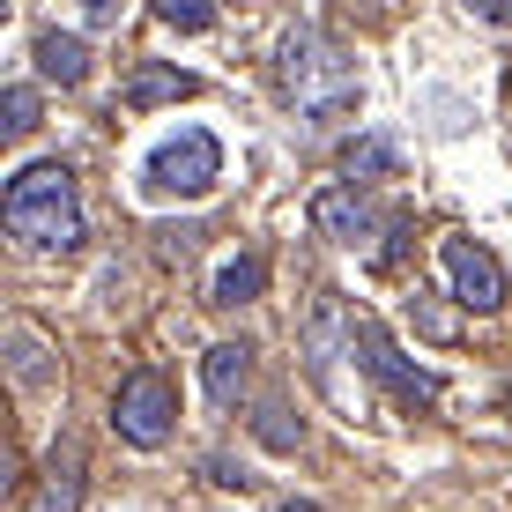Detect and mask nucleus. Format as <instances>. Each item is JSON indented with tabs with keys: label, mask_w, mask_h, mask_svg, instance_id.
I'll list each match as a JSON object with an SVG mask.
<instances>
[{
	"label": "nucleus",
	"mask_w": 512,
	"mask_h": 512,
	"mask_svg": "<svg viewBox=\"0 0 512 512\" xmlns=\"http://www.w3.org/2000/svg\"><path fill=\"white\" fill-rule=\"evenodd\" d=\"M282 97H290L312 127L349 119V112H357V97H364L357 60H349L334 38H320V30H290V38H282Z\"/></svg>",
	"instance_id": "f257e3e1"
},
{
	"label": "nucleus",
	"mask_w": 512,
	"mask_h": 512,
	"mask_svg": "<svg viewBox=\"0 0 512 512\" xmlns=\"http://www.w3.org/2000/svg\"><path fill=\"white\" fill-rule=\"evenodd\" d=\"M8 231L30 245V253H67L82 245V201H75V171L67 164H23L8 179V201H0Z\"/></svg>",
	"instance_id": "f03ea898"
},
{
	"label": "nucleus",
	"mask_w": 512,
	"mask_h": 512,
	"mask_svg": "<svg viewBox=\"0 0 512 512\" xmlns=\"http://www.w3.org/2000/svg\"><path fill=\"white\" fill-rule=\"evenodd\" d=\"M216 179H223V141L208 127H179L141 164V193H156V201H201V193H216Z\"/></svg>",
	"instance_id": "7ed1b4c3"
},
{
	"label": "nucleus",
	"mask_w": 512,
	"mask_h": 512,
	"mask_svg": "<svg viewBox=\"0 0 512 512\" xmlns=\"http://www.w3.org/2000/svg\"><path fill=\"white\" fill-rule=\"evenodd\" d=\"M171 423H179V394H171V379L164 372H127L119 379V394H112V431L127 438V446H141V453H156L171 438Z\"/></svg>",
	"instance_id": "20e7f679"
},
{
	"label": "nucleus",
	"mask_w": 512,
	"mask_h": 512,
	"mask_svg": "<svg viewBox=\"0 0 512 512\" xmlns=\"http://www.w3.org/2000/svg\"><path fill=\"white\" fill-rule=\"evenodd\" d=\"M297 349H305V372L320 394L342 401V379H334V364H342V349H357V312L342 305L334 290H320L305 305V327H297Z\"/></svg>",
	"instance_id": "39448f33"
},
{
	"label": "nucleus",
	"mask_w": 512,
	"mask_h": 512,
	"mask_svg": "<svg viewBox=\"0 0 512 512\" xmlns=\"http://www.w3.org/2000/svg\"><path fill=\"white\" fill-rule=\"evenodd\" d=\"M349 357L364 364V379H379L386 394H394V401H409V409L438 401V379L423 372L416 357H401V342H394V334H386V327L372 320V312H357V349H349Z\"/></svg>",
	"instance_id": "423d86ee"
},
{
	"label": "nucleus",
	"mask_w": 512,
	"mask_h": 512,
	"mask_svg": "<svg viewBox=\"0 0 512 512\" xmlns=\"http://www.w3.org/2000/svg\"><path fill=\"white\" fill-rule=\"evenodd\" d=\"M438 260H446V282H453V297H461L468 312H498V305H505V268H498V253H490V245L446 238V245H438Z\"/></svg>",
	"instance_id": "0eeeda50"
},
{
	"label": "nucleus",
	"mask_w": 512,
	"mask_h": 512,
	"mask_svg": "<svg viewBox=\"0 0 512 512\" xmlns=\"http://www.w3.org/2000/svg\"><path fill=\"white\" fill-rule=\"evenodd\" d=\"M312 231L334 238V245H364L379 231V216H372V201H364L357 186H320L312 193Z\"/></svg>",
	"instance_id": "6e6552de"
},
{
	"label": "nucleus",
	"mask_w": 512,
	"mask_h": 512,
	"mask_svg": "<svg viewBox=\"0 0 512 512\" xmlns=\"http://www.w3.org/2000/svg\"><path fill=\"white\" fill-rule=\"evenodd\" d=\"M0 349H8V372L23 394H45L52 379H60V357H52V342L30 320H8V334H0Z\"/></svg>",
	"instance_id": "1a4fd4ad"
},
{
	"label": "nucleus",
	"mask_w": 512,
	"mask_h": 512,
	"mask_svg": "<svg viewBox=\"0 0 512 512\" xmlns=\"http://www.w3.org/2000/svg\"><path fill=\"white\" fill-rule=\"evenodd\" d=\"M38 75L60 82V90L90 82V38H75V30H38Z\"/></svg>",
	"instance_id": "9d476101"
},
{
	"label": "nucleus",
	"mask_w": 512,
	"mask_h": 512,
	"mask_svg": "<svg viewBox=\"0 0 512 512\" xmlns=\"http://www.w3.org/2000/svg\"><path fill=\"white\" fill-rule=\"evenodd\" d=\"M245 379H253V349H245V342H216L201 357V386H208L216 409H231V401L245 394Z\"/></svg>",
	"instance_id": "9b49d317"
},
{
	"label": "nucleus",
	"mask_w": 512,
	"mask_h": 512,
	"mask_svg": "<svg viewBox=\"0 0 512 512\" xmlns=\"http://www.w3.org/2000/svg\"><path fill=\"white\" fill-rule=\"evenodd\" d=\"M82 505V446L60 438L45 461V483H38V512H75Z\"/></svg>",
	"instance_id": "f8f14e48"
},
{
	"label": "nucleus",
	"mask_w": 512,
	"mask_h": 512,
	"mask_svg": "<svg viewBox=\"0 0 512 512\" xmlns=\"http://www.w3.org/2000/svg\"><path fill=\"white\" fill-rule=\"evenodd\" d=\"M201 82L186 75V67H134V82H127V104L134 112H149V104H179V97H193Z\"/></svg>",
	"instance_id": "ddd939ff"
},
{
	"label": "nucleus",
	"mask_w": 512,
	"mask_h": 512,
	"mask_svg": "<svg viewBox=\"0 0 512 512\" xmlns=\"http://www.w3.org/2000/svg\"><path fill=\"white\" fill-rule=\"evenodd\" d=\"M268 290V260H223L216 268V282H208V305H253V297Z\"/></svg>",
	"instance_id": "4468645a"
},
{
	"label": "nucleus",
	"mask_w": 512,
	"mask_h": 512,
	"mask_svg": "<svg viewBox=\"0 0 512 512\" xmlns=\"http://www.w3.org/2000/svg\"><path fill=\"white\" fill-rule=\"evenodd\" d=\"M253 438H260L268 453H297V446H305V423H297L290 409H282V401H260V416H253Z\"/></svg>",
	"instance_id": "2eb2a0df"
},
{
	"label": "nucleus",
	"mask_w": 512,
	"mask_h": 512,
	"mask_svg": "<svg viewBox=\"0 0 512 512\" xmlns=\"http://www.w3.org/2000/svg\"><path fill=\"white\" fill-rule=\"evenodd\" d=\"M149 15L164 30H186V38H201L208 23H216V0H149Z\"/></svg>",
	"instance_id": "dca6fc26"
},
{
	"label": "nucleus",
	"mask_w": 512,
	"mask_h": 512,
	"mask_svg": "<svg viewBox=\"0 0 512 512\" xmlns=\"http://www.w3.org/2000/svg\"><path fill=\"white\" fill-rule=\"evenodd\" d=\"M342 164H349V179H386L401 156H394V141H372V134H364V141H349Z\"/></svg>",
	"instance_id": "f3484780"
},
{
	"label": "nucleus",
	"mask_w": 512,
	"mask_h": 512,
	"mask_svg": "<svg viewBox=\"0 0 512 512\" xmlns=\"http://www.w3.org/2000/svg\"><path fill=\"white\" fill-rule=\"evenodd\" d=\"M0 112H8V119H0V127H8V141H23L30 127H38V90H30V82H15Z\"/></svg>",
	"instance_id": "a211bd4d"
},
{
	"label": "nucleus",
	"mask_w": 512,
	"mask_h": 512,
	"mask_svg": "<svg viewBox=\"0 0 512 512\" xmlns=\"http://www.w3.org/2000/svg\"><path fill=\"white\" fill-rule=\"evenodd\" d=\"M475 15H490V23H505V30H512V0H475Z\"/></svg>",
	"instance_id": "6ab92c4d"
},
{
	"label": "nucleus",
	"mask_w": 512,
	"mask_h": 512,
	"mask_svg": "<svg viewBox=\"0 0 512 512\" xmlns=\"http://www.w3.org/2000/svg\"><path fill=\"white\" fill-rule=\"evenodd\" d=\"M82 8H90L97 23H104V15H119V0H82Z\"/></svg>",
	"instance_id": "aec40b11"
},
{
	"label": "nucleus",
	"mask_w": 512,
	"mask_h": 512,
	"mask_svg": "<svg viewBox=\"0 0 512 512\" xmlns=\"http://www.w3.org/2000/svg\"><path fill=\"white\" fill-rule=\"evenodd\" d=\"M282 512H320V505H282Z\"/></svg>",
	"instance_id": "412c9836"
}]
</instances>
